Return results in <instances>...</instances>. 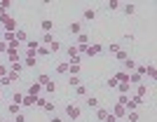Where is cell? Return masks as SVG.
Wrapping results in <instances>:
<instances>
[{
    "label": "cell",
    "instance_id": "1",
    "mask_svg": "<svg viewBox=\"0 0 157 122\" xmlns=\"http://www.w3.org/2000/svg\"><path fill=\"white\" fill-rule=\"evenodd\" d=\"M63 115L68 117V120H80L82 110H80V106H75V103H68V106L63 108Z\"/></svg>",
    "mask_w": 157,
    "mask_h": 122
},
{
    "label": "cell",
    "instance_id": "2",
    "mask_svg": "<svg viewBox=\"0 0 157 122\" xmlns=\"http://www.w3.org/2000/svg\"><path fill=\"white\" fill-rule=\"evenodd\" d=\"M21 66H24V68H35V66H38V57L31 54V52H24V57H21Z\"/></svg>",
    "mask_w": 157,
    "mask_h": 122
},
{
    "label": "cell",
    "instance_id": "3",
    "mask_svg": "<svg viewBox=\"0 0 157 122\" xmlns=\"http://www.w3.org/2000/svg\"><path fill=\"white\" fill-rule=\"evenodd\" d=\"M24 94H26V96H31V99H38L40 94H42V87H40V85L35 82V80H33V82L28 85V89L24 92Z\"/></svg>",
    "mask_w": 157,
    "mask_h": 122
},
{
    "label": "cell",
    "instance_id": "4",
    "mask_svg": "<svg viewBox=\"0 0 157 122\" xmlns=\"http://www.w3.org/2000/svg\"><path fill=\"white\" fill-rule=\"evenodd\" d=\"M66 54H68V64H80V52H78V47H75V45L68 47Z\"/></svg>",
    "mask_w": 157,
    "mask_h": 122
},
{
    "label": "cell",
    "instance_id": "5",
    "mask_svg": "<svg viewBox=\"0 0 157 122\" xmlns=\"http://www.w3.org/2000/svg\"><path fill=\"white\" fill-rule=\"evenodd\" d=\"M101 52H103V45H98V42H89V45H87V49H85V54L87 57H98V54H101Z\"/></svg>",
    "mask_w": 157,
    "mask_h": 122
},
{
    "label": "cell",
    "instance_id": "6",
    "mask_svg": "<svg viewBox=\"0 0 157 122\" xmlns=\"http://www.w3.org/2000/svg\"><path fill=\"white\" fill-rule=\"evenodd\" d=\"M21 57H24L21 49H7V61H10V64H19Z\"/></svg>",
    "mask_w": 157,
    "mask_h": 122
},
{
    "label": "cell",
    "instance_id": "7",
    "mask_svg": "<svg viewBox=\"0 0 157 122\" xmlns=\"http://www.w3.org/2000/svg\"><path fill=\"white\" fill-rule=\"evenodd\" d=\"M141 103H143L141 99H136V96H129V101L124 103V110H127V113H129V110H138V108H141Z\"/></svg>",
    "mask_w": 157,
    "mask_h": 122
},
{
    "label": "cell",
    "instance_id": "8",
    "mask_svg": "<svg viewBox=\"0 0 157 122\" xmlns=\"http://www.w3.org/2000/svg\"><path fill=\"white\" fill-rule=\"evenodd\" d=\"M24 45H26V52L35 54V52H38V47H40V40H38V38H28L26 42H24Z\"/></svg>",
    "mask_w": 157,
    "mask_h": 122
},
{
    "label": "cell",
    "instance_id": "9",
    "mask_svg": "<svg viewBox=\"0 0 157 122\" xmlns=\"http://www.w3.org/2000/svg\"><path fill=\"white\" fill-rule=\"evenodd\" d=\"M94 19H96V10H94V7H87L85 12H82V21H85V24H92Z\"/></svg>",
    "mask_w": 157,
    "mask_h": 122
},
{
    "label": "cell",
    "instance_id": "10",
    "mask_svg": "<svg viewBox=\"0 0 157 122\" xmlns=\"http://www.w3.org/2000/svg\"><path fill=\"white\" fill-rule=\"evenodd\" d=\"M134 96H136V99H141V101H143V99L148 96V85H145V82L136 85V94H134Z\"/></svg>",
    "mask_w": 157,
    "mask_h": 122
},
{
    "label": "cell",
    "instance_id": "11",
    "mask_svg": "<svg viewBox=\"0 0 157 122\" xmlns=\"http://www.w3.org/2000/svg\"><path fill=\"white\" fill-rule=\"evenodd\" d=\"M68 33H71V35H80V33H82V21H71Z\"/></svg>",
    "mask_w": 157,
    "mask_h": 122
},
{
    "label": "cell",
    "instance_id": "12",
    "mask_svg": "<svg viewBox=\"0 0 157 122\" xmlns=\"http://www.w3.org/2000/svg\"><path fill=\"white\" fill-rule=\"evenodd\" d=\"M110 115H115L117 120H120V117H124V115H127L124 106H120V103H115V106H113V113H110Z\"/></svg>",
    "mask_w": 157,
    "mask_h": 122
},
{
    "label": "cell",
    "instance_id": "13",
    "mask_svg": "<svg viewBox=\"0 0 157 122\" xmlns=\"http://www.w3.org/2000/svg\"><path fill=\"white\" fill-rule=\"evenodd\" d=\"M40 28H42V33H52L54 21L52 19H42V21H40Z\"/></svg>",
    "mask_w": 157,
    "mask_h": 122
},
{
    "label": "cell",
    "instance_id": "14",
    "mask_svg": "<svg viewBox=\"0 0 157 122\" xmlns=\"http://www.w3.org/2000/svg\"><path fill=\"white\" fill-rule=\"evenodd\" d=\"M14 38H17V42H26V40H28V33L21 31V28H17V31H14Z\"/></svg>",
    "mask_w": 157,
    "mask_h": 122
},
{
    "label": "cell",
    "instance_id": "15",
    "mask_svg": "<svg viewBox=\"0 0 157 122\" xmlns=\"http://www.w3.org/2000/svg\"><path fill=\"white\" fill-rule=\"evenodd\" d=\"M143 82V75H138V73H129V87L131 85H141Z\"/></svg>",
    "mask_w": 157,
    "mask_h": 122
},
{
    "label": "cell",
    "instance_id": "16",
    "mask_svg": "<svg viewBox=\"0 0 157 122\" xmlns=\"http://www.w3.org/2000/svg\"><path fill=\"white\" fill-rule=\"evenodd\" d=\"M85 103L89 106V108H98V99L94 96V94H89V96H85Z\"/></svg>",
    "mask_w": 157,
    "mask_h": 122
},
{
    "label": "cell",
    "instance_id": "17",
    "mask_svg": "<svg viewBox=\"0 0 157 122\" xmlns=\"http://www.w3.org/2000/svg\"><path fill=\"white\" fill-rule=\"evenodd\" d=\"M35 82H38L40 87H45V85L49 82V73H38V80H35Z\"/></svg>",
    "mask_w": 157,
    "mask_h": 122
},
{
    "label": "cell",
    "instance_id": "18",
    "mask_svg": "<svg viewBox=\"0 0 157 122\" xmlns=\"http://www.w3.org/2000/svg\"><path fill=\"white\" fill-rule=\"evenodd\" d=\"M56 89H59V87H56V82H52V80H49V82L42 87V92H45V94H54Z\"/></svg>",
    "mask_w": 157,
    "mask_h": 122
},
{
    "label": "cell",
    "instance_id": "19",
    "mask_svg": "<svg viewBox=\"0 0 157 122\" xmlns=\"http://www.w3.org/2000/svg\"><path fill=\"white\" fill-rule=\"evenodd\" d=\"M12 103L21 106V103H24V92H12Z\"/></svg>",
    "mask_w": 157,
    "mask_h": 122
},
{
    "label": "cell",
    "instance_id": "20",
    "mask_svg": "<svg viewBox=\"0 0 157 122\" xmlns=\"http://www.w3.org/2000/svg\"><path fill=\"white\" fill-rule=\"evenodd\" d=\"M75 94H78L80 99H85V96H89V89H87L85 85H80V87H75Z\"/></svg>",
    "mask_w": 157,
    "mask_h": 122
},
{
    "label": "cell",
    "instance_id": "21",
    "mask_svg": "<svg viewBox=\"0 0 157 122\" xmlns=\"http://www.w3.org/2000/svg\"><path fill=\"white\" fill-rule=\"evenodd\" d=\"M40 42H45V47H49L54 42V35L52 33H42V38H40Z\"/></svg>",
    "mask_w": 157,
    "mask_h": 122
},
{
    "label": "cell",
    "instance_id": "22",
    "mask_svg": "<svg viewBox=\"0 0 157 122\" xmlns=\"http://www.w3.org/2000/svg\"><path fill=\"white\" fill-rule=\"evenodd\" d=\"M122 64H124V68H127V73H129V71H136V61H134V59H124V61H122Z\"/></svg>",
    "mask_w": 157,
    "mask_h": 122
},
{
    "label": "cell",
    "instance_id": "23",
    "mask_svg": "<svg viewBox=\"0 0 157 122\" xmlns=\"http://www.w3.org/2000/svg\"><path fill=\"white\" fill-rule=\"evenodd\" d=\"M80 85H82V82H80L78 75H68V87H73V89H75V87H80Z\"/></svg>",
    "mask_w": 157,
    "mask_h": 122
},
{
    "label": "cell",
    "instance_id": "24",
    "mask_svg": "<svg viewBox=\"0 0 157 122\" xmlns=\"http://www.w3.org/2000/svg\"><path fill=\"white\" fill-rule=\"evenodd\" d=\"M105 117H108V110H105V108H101V106H98V108H96V120H98V122H103Z\"/></svg>",
    "mask_w": 157,
    "mask_h": 122
},
{
    "label": "cell",
    "instance_id": "25",
    "mask_svg": "<svg viewBox=\"0 0 157 122\" xmlns=\"http://www.w3.org/2000/svg\"><path fill=\"white\" fill-rule=\"evenodd\" d=\"M124 117H129V122H138L141 120V113H138V110H129Z\"/></svg>",
    "mask_w": 157,
    "mask_h": 122
},
{
    "label": "cell",
    "instance_id": "26",
    "mask_svg": "<svg viewBox=\"0 0 157 122\" xmlns=\"http://www.w3.org/2000/svg\"><path fill=\"white\" fill-rule=\"evenodd\" d=\"M47 49H49V54H56V52H61V42H59V40H54V42L47 47Z\"/></svg>",
    "mask_w": 157,
    "mask_h": 122
},
{
    "label": "cell",
    "instance_id": "27",
    "mask_svg": "<svg viewBox=\"0 0 157 122\" xmlns=\"http://www.w3.org/2000/svg\"><path fill=\"white\" fill-rule=\"evenodd\" d=\"M145 73H148V77H150V80H155V77H157V68H155V64L148 66V68H145Z\"/></svg>",
    "mask_w": 157,
    "mask_h": 122
},
{
    "label": "cell",
    "instance_id": "28",
    "mask_svg": "<svg viewBox=\"0 0 157 122\" xmlns=\"http://www.w3.org/2000/svg\"><path fill=\"white\" fill-rule=\"evenodd\" d=\"M7 113H10V115H17V113H21V106H17V103H10V106H7Z\"/></svg>",
    "mask_w": 157,
    "mask_h": 122
},
{
    "label": "cell",
    "instance_id": "29",
    "mask_svg": "<svg viewBox=\"0 0 157 122\" xmlns=\"http://www.w3.org/2000/svg\"><path fill=\"white\" fill-rule=\"evenodd\" d=\"M31 106H35V99H31V96L24 94V103H21V108H31Z\"/></svg>",
    "mask_w": 157,
    "mask_h": 122
},
{
    "label": "cell",
    "instance_id": "30",
    "mask_svg": "<svg viewBox=\"0 0 157 122\" xmlns=\"http://www.w3.org/2000/svg\"><path fill=\"white\" fill-rule=\"evenodd\" d=\"M122 10H124V14H127V17H131V14L136 12V5H131V2H127V5L122 7Z\"/></svg>",
    "mask_w": 157,
    "mask_h": 122
},
{
    "label": "cell",
    "instance_id": "31",
    "mask_svg": "<svg viewBox=\"0 0 157 122\" xmlns=\"http://www.w3.org/2000/svg\"><path fill=\"white\" fill-rule=\"evenodd\" d=\"M56 73H61V75H68V61H63V64L56 66Z\"/></svg>",
    "mask_w": 157,
    "mask_h": 122
},
{
    "label": "cell",
    "instance_id": "32",
    "mask_svg": "<svg viewBox=\"0 0 157 122\" xmlns=\"http://www.w3.org/2000/svg\"><path fill=\"white\" fill-rule=\"evenodd\" d=\"M80 73V64H68V75H78Z\"/></svg>",
    "mask_w": 157,
    "mask_h": 122
},
{
    "label": "cell",
    "instance_id": "33",
    "mask_svg": "<svg viewBox=\"0 0 157 122\" xmlns=\"http://www.w3.org/2000/svg\"><path fill=\"white\" fill-rule=\"evenodd\" d=\"M120 7H122V5H120L117 0H113V2H108V5H105V10H108V12H115V10H120Z\"/></svg>",
    "mask_w": 157,
    "mask_h": 122
},
{
    "label": "cell",
    "instance_id": "34",
    "mask_svg": "<svg viewBox=\"0 0 157 122\" xmlns=\"http://www.w3.org/2000/svg\"><path fill=\"white\" fill-rule=\"evenodd\" d=\"M115 59H117L120 64H122V61H124V59H129V52H124V49H120L117 54H115Z\"/></svg>",
    "mask_w": 157,
    "mask_h": 122
},
{
    "label": "cell",
    "instance_id": "35",
    "mask_svg": "<svg viewBox=\"0 0 157 122\" xmlns=\"http://www.w3.org/2000/svg\"><path fill=\"white\" fill-rule=\"evenodd\" d=\"M45 103H47V99L42 96V94H40V96L35 99V106H38V108H45Z\"/></svg>",
    "mask_w": 157,
    "mask_h": 122
},
{
    "label": "cell",
    "instance_id": "36",
    "mask_svg": "<svg viewBox=\"0 0 157 122\" xmlns=\"http://www.w3.org/2000/svg\"><path fill=\"white\" fill-rule=\"evenodd\" d=\"M120 49H122V47H120L117 42H110V45H108V52H113V54H117Z\"/></svg>",
    "mask_w": 157,
    "mask_h": 122
},
{
    "label": "cell",
    "instance_id": "37",
    "mask_svg": "<svg viewBox=\"0 0 157 122\" xmlns=\"http://www.w3.org/2000/svg\"><path fill=\"white\" fill-rule=\"evenodd\" d=\"M35 54H40V57H47V54H49V49H47L45 45H40V47H38V52H35Z\"/></svg>",
    "mask_w": 157,
    "mask_h": 122
},
{
    "label": "cell",
    "instance_id": "38",
    "mask_svg": "<svg viewBox=\"0 0 157 122\" xmlns=\"http://www.w3.org/2000/svg\"><path fill=\"white\" fill-rule=\"evenodd\" d=\"M10 85H12V80H10V77H0V87H10Z\"/></svg>",
    "mask_w": 157,
    "mask_h": 122
},
{
    "label": "cell",
    "instance_id": "39",
    "mask_svg": "<svg viewBox=\"0 0 157 122\" xmlns=\"http://www.w3.org/2000/svg\"><path fill=\"white\" fill-rule=\"evenodd\" d=\"M54 110H56V108H54V103L47 101V103H45V113H54Z\"/></svg>",
    "mask_w": 157,
    "mask_h": 122
},
{
    "label": "cell",
    "instance_id": "40",
    "mask_svg": "<svg viewBox=\"0 0 157 122\" xmlns=\"http://www.w3.org/2000/svg\"><path fill=\"white\" fill-rule=\"evenodd\" d=\"M117 80H115V77H108V87H110V89H115V87H117Z\"/></svg>",
    "mask_w": 157,
    "mask_h": 122
},
{
    "label": "cell",
    "instance_id": "41",
    "mask_svg": "<svg viewBox=\"0 0 157 122\" xmlns=\"http://www.w3.org/2000/svg\"><path fill=\"white\" fill-rule=\"evenodd\" d=\"M127 101H129V96H127V94H120V99H117V103H120V106H124Z\"/></svg>",
    "mask_w": 157,
    "mask_h": 122
},
{
    "label": "cell",
    "instance_id": "42",
    "mask_svg": "<svg viewBox=\"0 0 157 122\" xmlns=\"http://www.w3.org/2000/svg\"><path fill=\"white\" fill-rule=\"evenodd\" d=\"M14 122H26V115H24V113H17V115H14Z\"/></svg>",
    "mask_w": 157,
    "mask_h": 122
},
{
    "label": "cell",
    "instance_id": "43",
    "mask_svg": "<svg viewBox=\"0 0 157 122\" xmlns=\"http://www.w3.org/2000/svg\"><path fill=\"white\" fill-rule=\"evenodd\" d=\"M7 49H10V47H7L5 42H2V40H0V54H7Z\"/></svg>",
    "mask_w": 157,
    "mask_h": 122
},
{
    "label": "cell",
    "instance_id": "44",
    "mask_svg": "<svg viewBox=\"0 0 157 122\" xmlns=\"http://www.w3.org/2000/svg\"><path fill=\"white\" fill-rule=\"evenodd\" d=\"M5 75H7V66L0 64V77H5Z\"/></svg>",
    "mask_w": 157,
    "mask_h": 122
},
{
    "label": "cell",
    "instance_id": "45",
    "mask_svg": "<svg viewBox=\"0 0 157 122\" xmlns=\"http://www.w3.org/2000/svg\"><path fill=\"white\" fill-rule=\"evenodd\" d=\"M103 122H117V117H115V115H110V113H108V117H105Z\"/></svg>",
    "mask_w": 157,
    "mask_h": 122
},
{
    "label": "cell",
    "instance_id": "46",
    "mask_svg": "<svg viewBox=\"0 0 157 122\" xmlns=\"http://www.w3.org/2000/svg\"><path fill=\"white\" fill-rule=\"evenodd\" d=\"M49 122H63V117H59V115H52V117H49Z\"/></svg>",
    "mask_w": 157,
    "mask_h": 122
},
{
    "label": "cell",
    "instance_id": "47",
    "mask_svg": "<svg viewBox=\"0 0 157 122\" xmlns=\"http://www.w3.org/2000/svg\"><path fill=\"white\" fill-rule=\"evenodd\" d=\"M2 17H7V10H2V7H0V19H2Z\"/></svg>",
    "mask_w": 157,
    "mask_h": 122
},
{
    "label": "cell",
    "instance_id": "48",
    "mask_svg": "<svg viewBox=\"0 0 157 122\" xmlns=\"http://www.w3.org/2000/svg\"><path fill=\"white\" fill-rule=\"evenodd\" d=\"M2 33H5V31H2V26H0V38H2Z\"/></svg>",
    "mask_w": 157,
    "mask_h": 122
},
{
    "label": "cell",
    "instance_id": "49",
    "mask_svg": "<svg viewBox=\"0 0 157 122\" xmlns=\"http://www.w3.org/2000/svg\"><path fill=\"white\" fill-rule=\"evenodd\" d=\"M0 101H2V89H0Z\"/></svg>",
    "mask_w": 157,
    "mask_h": 122
}]
</instances>
